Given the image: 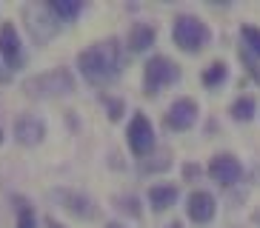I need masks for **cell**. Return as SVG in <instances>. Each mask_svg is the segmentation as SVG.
Wrapping results in <instances>:
<instances>
[{
	"instance_id": "22",
	"label": "cell",
	"mask_w": 260,
	"mask_h": 228,
	"mask_svg": "<svg viewBox=\"0 0 260 228\" xmlns=\"http://www.w3.org/2000/svg\"><path fill=\"white\" fill-rule=\"evenodd\" d=\"M46 228H63L60 222H54V220H46Z\"/></svg>"
},
{
	"instance_id": "24",
	"label": "cell",
	"mask_w": 260,
	"mask_h": 228,
	"mask_svg": "<svg viewBox=\"0 0 260 228\" xmlns=\"http://www.w3.org/2000/svg\"><path fill=\"white\" fill-rule=\"evenodd\" d=\"M169 228H183V225H180V222H172V225H169Z\"/></svg>"
},
{
	"instance_id": "19",
	"label": "cell",
	"mask_w": 260,
	"mask_h": 228,
	"mask_svg": "<svg viewBox=\"0 0 260 228\" xmlns=\"http://www.w3.org/2000/svg\"><path fill=\"white\" fill-rule=\"evenodd\" d=\"M17 228H35V211L29 205H20V214H17Z\"/></svg>"
},
{
	"instance_id": "7",
	"label": "cell",
	"mask_w": 260,
	"mask_h": 228,
	"mask_svg": "<svg viewBox=\"0 0 260 228\" xmlns=\"http://www.w3.org/2000/svg\"><path fill=\"white\" fill-rule=\"evenodd\" d=\"M198 103L191 97H177L166 111V129L169 131H189L194 123H198Z\"/></svg>"
},
{
	"instance_id": "17",
	"label": "cell",
	"mask_w": 260,
	"mask_h": 228,
	"mask_svg": "<svg viewBox=\"0 0 260 228\" xmlns=\"http://www.w3.org/2000/svg\"><path fill=\"white\" fill-rule=\"evenodd\" d=\"M226 77H229V68H226V63H212V66L206 68V71H203V77H200V80H203V86H209V89H214V86H220L223 80H226Z\"/></svg>"
},
{
	"instance_id": "9",
	"label": "cell",
	"mask_w": 260,
	"mask_h": 228,
	"mask_svg": "<svg viewBox=\"0 0 260 228\" xmlns=\"http://www.w3.org/2000/svg\"><path fill=\"white\" fill-rule=\"evenodd\" d=\"M209 177L220 185H235L243 177V166L235 154H214L212 163H209Z\"/></svg>"
},
{
	"instance_id": "2",
	"label": "cell",
	"mask_w": 260,
	"mask_h": 228,
	"mask_svg": "<svg viewBox=\"0 0 260 228\" xmlns=\"http://www.w3.org/2000/svg\"><path fill=\"white\" fill-rule=\"evenodd\" d=\"M172 40H175L177 49L194 54V52H200V49H206V46L212 43V31H209V26L200 20V17L177 15L175 23H172Z\"/></svg>"
},
{
	"instance_id": "5",
	"label": "cell",
	"mask_w": 260,
	"mask_h": 228,
	"mask_svg": "<svg viewBox=\"0 0 260 228\" xmlns=\"http://www.w3.org/2000/svg\"><path fill=\"white\" fill-rule=\"evenodd\" d=\"M52 200H57V203H60L72 217H77V220H94V217H98V205H94V200L89 197V194H83V191L54 188Z\"/></svg>"
},
{
	"instance_id": "23",
	"label": "cell",
	"mask_w": 260,
	"mask_h": 228,
	"mask_svg": "<svg viewBox=\"0 0 260 228\" xmlns=\"http://www.w3.org/2000/svg\"><path fill=\"white\" fill-rule=\"evenodd\" d=\"M106 228H123V225H120V222H109Z\"/></svg>"
},
{
	"instance_id": "1",
	"label": "cell",
	"mask_w": 260,
	"mask_h": 228,
	"mask_svg": "<svg viewBox=\"0 0 260 228\" xmlns=\"http://www.w3.org/2000/svg\"><path fill=\"white\" fill-rule=\"evenodd\" d=\"M77 68L80 74L94 86L112 83L117 80L123 71V49L115 37L112 40H100V43L89 46L86 52L77 54Z\"/></svg>"
},
{
	"instance_id": "11",
	"label": "cell",
	"mask_w": 260,
	"mask_h": 228,
	"mask_svg": "<svg viewBox=\"0 0 260 228\" xmlns=\"http://www.w3.org/2000/svg\"><path fill=\"white\" fill-rule=\"evenodd\" d=\"M186 211H189V220L198 222V225H206V222L214 220V214H217V203L209 191H191L189 194V205H186Z\"/></svg>"
},
{
	"instance_id": "25",
	"label": "cell",
	"mask_w": 260,
	"mask_h": 228,
	"mask_svg": "<svg viewBox=\"0 0 260 228\" xmlns=\"http://www.w3.org/2000/svg\"><path fill=\"white\" fill-rule=\"evenodd\" d=\"M0 143H3V131H0Z\"/></svg>"
},
{
	"instance_id": "10",
	"label": "cell",
	"mask_w": 260,
	"mask_h": 228,
	"mask_svg": "<svg viewBox=\"0 0 260 228\" xmlns=\"http://www.w3.org/2000/svg\"><path fill=\"white\" fill-rule=\"evenodd\" d=\"M0 54L9 63V68L23 66V43H20V34H17L15 23H3L0 26Z\"/></svg>"
},
{
	"instance_id": "3",
	"label": "cell",
	"mask_w": 260,
	"mask_h": 228,
	"mask_svg": "<svg viewBox=\"0 0 260 228\" xmlns=\"http://www.w3.org/2000/svg\"><path fill=\"white\" fill-rule=\"evenodd\" d=\"M23 91L29 97H63L75 91V77L69 68H52V71L29 77L23 83Z\"/></svg>"
},
{
	"instance_id": "14",
	"label": "cell",
	"mask_w": 260,
	"mask_h": 228,
	"mask_svg": "<svg viewBox=\"0 0 260 228\" xmlns=\"http://www.w3.org/2000/svg\"><path fill=\"white\" fill-rule=\"evenodd\" d=\"M177 185H152L149 188V203H152L154 211H166L177 203Z\"/></svg>"
},
{
	"instance_id": "20",
	"label": "cell",
	"mask_w": 260,
	"mask_h": 228,
	"mask_svg": "<svg viewBox=\"0 0 260 228\" xmlns=\"http://www.w3.org/2000/svg\"><path fill=\"white\" fill-rule=\"evenodd\" d=\"M106 108H109V117H112V120H120L123 117V100L106 97Z\"/></svg>"
},
{
	"instance_id": "4",
	"label": "cell",
	"mask_w": 260,
	"mask_h": 228,
	"mask_svg": "<svg viewBox=\"0 0 260 228\" xmlns=\"http://www.w3.org/2000/svg\"><path fill=\"white\" fill-rule=\"evenodd\" d=\"M177 80H180V68L169 60L166 54L149 57V63H146V68H143V91L149 97L157 94L163 86H172V83H177Z\"/></svg>"
},
{
	"instance_id": "12",
	"label": "cell",
	"mask_w": 260,
	"mask_h": 228,
	"mask_svg": "<svg viewBox=\"0 0 260 228\" xmlns=\"http://www.w3.org/2000/svg\"><path fill=\"white\" fill-rule=\"evenodd\" d=\"M15 137L20 145H38L43 137H46V126L40 117L35 114H23V117H17L15 120Z\"/></svg>"
},
{
	"instance_id": "8",
	"label": "cell",
	"mask_w": 260,
	"mask_h": 228,
	"mask_svg": "<svg viewBox=\"0 0 260 228\" xmlns=\"http://www.w3.org/2000/svg\"><path fill=\"white\" fill-rule=\"evenodd\" d=\"M26 17H29L31 34H35L40 43L49 40V37H54L57 29H60V20H57V15H54L49 6H29L26 9Z\"/></svg>"
},
{
	"instance_id": "13",
	"label": "cell",
	"mask_w": 260,
	"mask_h": 228,
	"mask_svg": "<svg viewBox=\"0 0 260 228\" xmlns=\"http://www.w3.org/2000/svg\"><path fill=\"white\" fill-rule=\"evenodd\" d=\"M157 40V29L149 26V23H135L129 31V49L132 52H146L149 46H154Z\"/></svg>"
},
{
	"instance_id": "21",
	"label": "cell",
	"mask_w": 260,
	"mask_h": 228,
	"mask_svg": "<svg viewBox=\"0 0 260 228\" xmlns=\"http://www.w3.org/2000/svg\"><path fill=\"white\" fill-rule=\"evenodd\" d=\"M120 203H123V211H129L132 217H140V208H138V200L135 197H123Z\"/></svg>"
},
{
	"instance_id": "16",
	"label": "cell",
	"mask_w": 260,
	"mask_h": 228,
	"mask_svg": "<svg viewBox=\"0 0 260 228\" xmlns=\"http://www.w3.org/2000/svg\"><path fill=\"white\" fill-rule=\"evenodd\" d=\"M229 114L237 123H249L254 117V97H237L235 103H232Z\"/></svg>"
},
{
	"instance_id": "15",
	"label": "cell",
	"mask_w": 260,
	"mask_h": 228,
	"mask_svg": "<svg viewBox=\"0 0 260 228\" xmlns=\"http://www.w3.org/2000/svg\"><path fill=\"white\" fill-rule=\"evenodd\" d=\"M46 6L57 15V20H75V17L80 15L83 3H80V0H49Z\"/></svg>"
},
{
	"instance_id": "6",
	"label": "cell",
	"mask_w": 260,
	"mask_h": 228,
	"mask_svg": "<svg viewBox=\"0 0 260 228\" xmlns=\"http://www.w3.org/2000/svg\"><path fill=\"white\" fill-rule=\"evenodd\" d=\"M126 140H129L132 154H138V157H146L154 148V129L143 111H138L132 117L129 129H126Z\"/></svg>"
},
{
	"instance_id": "18",
	"label": "cell",
	"mask_w": 260,
	"mask_h": 228,
	"mask_svg": "<svg viewBox=\"0 0 260 228\" xmlns=\"http://www.w3.org/2000/svg\"><path fill=\"white\" fill-rule=\"evenodd\" d=\"M240 37H243V43H246V52L260 57V29L257 26H243V29H240Z\"/></svg>"
}]
</instances>
